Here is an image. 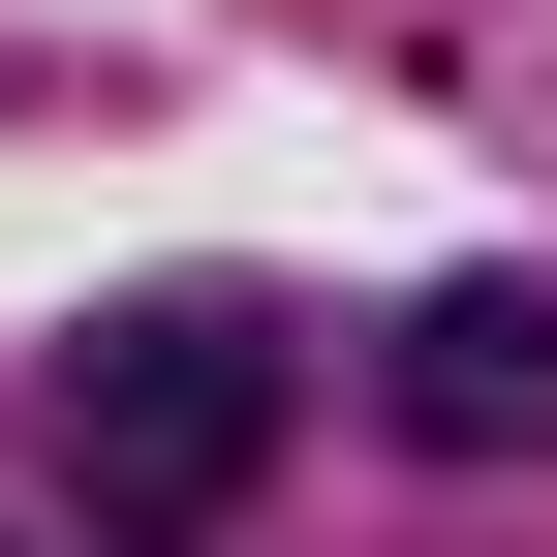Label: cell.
<instances>
[{
    "label": "cell",
    "instance_id": "cell-1",
    "mask_svg": "<svg viewBox=\"0 0 557 557\" xmlns=\"http://www.w3.org/2000/svg\"><path fill=\"white\" fill-rule=\"evenodd\" d=\"M278 403H310V341L278 310H94L62 341V496H94V557H218L248 527V465H278Z\"/></svg>",
    "mask_w": 557,
    "mask_h": 557
},
{
    "label": "cell",
    "instance_id": "cell-2",
    "mask_svg": "<svg viewBox=\"0 0 557 557\" xmlns=\"http://www.w3.org/2000/svg\"><path fill=\"white\" fill-rule=\"evenodd\" d=\"M403 434L434 465H557V278H434L403 310Z\"/></svg>",
    "mask_w": 557,
    "mask_h": 557
}]
</instances>
